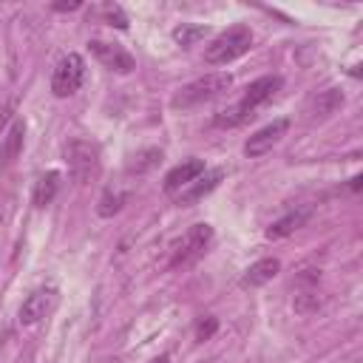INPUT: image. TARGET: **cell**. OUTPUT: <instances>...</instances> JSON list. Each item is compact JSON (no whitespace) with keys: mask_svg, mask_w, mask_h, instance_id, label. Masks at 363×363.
<instances>
[{"mask_svg":"<svg viewBox=\"0 0 363 363\" xmlns=\"http://www.w3.org/2000/svg\"><path fill=\"white\" fill-rule=\"evenodd\" d=\"M204 31H207V28H201V26H179V28L173 31V37H176V43H182V45H193L199 37H204Z\"/></svg>","mask_w":363,"mask_h":363,"instance_id":"18","label":"cell"},{"mask_svg":"<svg viewBox=\"0 0 363 363\" xmlns=\"http://www.w3.org/2000/svg\"><path fill=\"white\" fill-rule=\"evenodd\" d=\"M65 164H68V173H71V179L77 184H88L99 173V150H96V145H91L85 139H71L65 145Z\"/></svg>","mask_w":363,"mask_h":363,"instance_id":"4","label":"cell"},{"mask_svg":"<svg viewBox=\"0 0 363 363\" xmlns=\"http://www.w3.org/2000/svg\"><path fill=\"white\" fill-rule=\"evenodd\" d=\"M309 216H312V207H295V210H289L286 216H281L278 221H272V224L267 227V238H284V235L295 233L298 227L306 224Z\"/></svg>","mask_w":363,"mask_h":363,"instance_id":"13","label":"cell"},{"mask_svg":"<svg viewBox=\"0 0 363 363\" xmlns=\"http://www.w3.org/2000/svg\"><path fill=\"white\" fill-rule=\"evenodd\" d=\"M54 306H57V292H54V289H34V292L23 301V306H20V323H23V326H34V323H40Z\"/></svg>","mask_w":363,"mask_h":363,"instance_id":"10","label":"cell"},{"mask_svg":"<svg viewBox=\"0 0 363 363\" xmlns=\"http://www.w3.org/2000/svg\"><path fill=\"white\" fill-rule=\"evenodd\" d=\"M23 136H26L23 119H14V122L3 130V136H0V162H3V164H9V162L17 159V153L23 150Z\"/></svg>","mask_w":363,"mask_h":363,"instance_id":"12","label":"cell"},{"mask_svg":"<svg viewBox=\"0 0 363 363\" xmlns=\"http://www.w3.org/2000/svg\"><path fill=\"white\" fill-rule=\"evenodd\" d=\"M286 130H289V119H272L269 125H264L261 130H255V133L244 142V153H247L250 159L269 153V150L281 142V136H284Z\"/></svg>","mask_w":363,"mask_h":363,"instance_id":"8","label":"cell"},{"mask_svg":"<svg viewBox=\"0 0 363 363\" xmlns=\"http://www.w3.org/2000/svg\"><path fill=\"white\" fill-rule=\"evenodd\" d=\"M88 51L94 54V60L108 68V71H116V74H130L136 68V60L116 43H105V40H91L88 43Z\"/></svg>","mask_w":363,"mask_h":363,"instance_id":"7","label":"cell"},{"mask_svg":"<svg viewBox=\"0 0 363 363\" xmlns=\"http://www.w3.org/2000/svg\"><path fill=\"white\" fill-rule=\"evenodd\" d=\"M216 332H218V320L213 315L199 318V323H196V340H210Z\"/></svg>","mask_w":363,"mask_h":363,"instance_id":"19","label":"cell"},{"mask_svg":"<svg viewBox=\"0 0 363 363\" xmlns=\"http://www.w3.org/2000/svg\"><path fill=\"white\" fill-rule=\"evenodd\" d=\"M340 105H343V94H340V91H335V88L320 91V94L309 102V116H312V119H326V116L337 113Z\"/></svg>","mask_w":363,"mask_h":363,"instance_id":"15","label":"cell"},{"mask_svg":"<svg viewBox=\"0 0 363 363\" xmlns=\"http://www.w3.org/2000/svg\"><path fill=\"white\" fill-rule=\"evenodd\" d=\"M230 74H221V71H216V74H204V77H199V79H193V82H187L173 99H170V105L176 108V111H190V108H199V105H204V102H210V99H216V96H221L227 88H230Z\"/></svg>","mask_w":363,"mask_h":363,"instance_id":"2","label":"cell"},{"mask_svg":"<svg viewBox=\"0 0 363 363\" xmlns=\"http://www.w3.org/2000/svg\"><path fill=\"white\" fill-rule=\"evenodd\" d=\"M221 179H224V170H221V167H216V170H204V173L196 176L187 187H182V190L176 193V204H179V207H190V204H196L199 199H204L207 193H213V190L218 187Z\"/></svg>","mask_w":363,"mask_h":363,"instance_id":"9","label":"cell"},{"mask_svg":"<svg viewBox=\"0 0 363 363\" xmlns=\"http://www.w3.org/2000/svg\"><path fill=\"white\" fill-rule=\"evenodd\" d=\"M281 85H284V79H281L278 74H267V77L252 79V82L244 88L241 99H238L233 108L216 113V125H218V128H238V125H244V122L252 116L255 108H261L267 99H272V96L281 91Z\"/></svg>","mask_w":363,"mask_h":363,"instance_id":"1","label":"cell"},{"mask_svg":"<svg viewBox=\"0 0 363 363\" xmlns=\"http://www.w3.org/2000/svg\"><path fill=\"white\" fill-rule=\"evenodd\" d=\"M125 199H128L125 193H113V190H108V193L99 199V207H96V210H99V216H102V218H111V216H116V213L122 210Z\"/></svg>","mask_w":363,"mask_h":363,"instance_id":"17","label":"cell"},{"mask_svg":"<svg viewBox=\"0 0 363 363\" xmlns=\"http://www.w3.org/2000/svg\"><path fill=\"white\" fill-rule=\"evenodd\" d=\"M210 241H213V227L210 224H193L176 241V247L170 252V267H190V264H196L207 252Z\"/></svg>","mask_w":363,"mask_h":363,"instance_id":"5","label":"cell"},{"mask_svg":"<svg viewBox=\"0 0 363 363\" xmlns=\"http://www.w3.org/2000/svg\"><path fill=\"white\" fill-rule=\"evenodd\" d=\"M57 190H60V173H57V170L43 173V176L37 179V184H34V193H31L34 207H45V204H51L54 196H57Z\"/></svg>","mask_w":363,"mask_h":363,"instance_id":"16","label":"cell"},{"mask_svg":"<svg viewBox=\"0 0 363 363\" xmlns=\"http://www.w3.org/2000/svg\"><path fill=\"white\" fill-rule=\"evenodd\" d=\"M252 45V31L250 26H233L227 31H221L207 48H204V60L210 65H227L238 57H244Z\"/></svg>","mask_w":363,"mask_h":363,"instance_id":"3","label":"cell"},{"mask_svg":"<svg viewBox=\"0 0 363 363\" xmlns=\"http://www.w3.org/2000/svg\"><path fill=\"white\" fill-rule=\"evenodd\" d=\"M207 167H204V162L201 159H187V162H182V164H176L173 170H167V176H164V193L167 196H176L182 187H187L196 176H201Z\"/></svg>","mask_w":363,"mask_h":363,"instance_id":"11","label":"cell"},{"mask_svg":"<svg viewBox=\"0 0 363 363\" xmlns=\"http://www.w3.org/2000/svg\"><path fill=\"white\" fill-rule=\"evenodd\" d=\"M278 272H281V261H278V258H261V261H255V264L244 272L241 286H250V289L264 286V284H269Z\"/></svg>","mask_w":363,"mask_h":363,"instance_id":"14","label":"cell"},{"mask_svg":"<svg viewBox=\"0 0 363 363\" xmlns=\"http://www.w3.org/2000/svg\"><path fill=\"white\" fill-rule=\"evenodd\" d=\"M102 14H105V20H108L111 26H116V28H128V17H125V11H122L116 3L102 6Z\"/></svg>","mask_w":363,"mask_h":363,"instance_id":"20","label":"cell"},{"mask_svg":"<svg viewBox=\"0 0 363 363\" xmlns=\"http://www.w3.org/2000/svg\"><path fill=\"white\" fill-rule=\"evenodd\" d=\"M360 182H363V176H354L352 179V190H360Z\"/></svg>","mask_w":363,"mask_h":363,"instance_id":"22","label":"cell"},{"mask_svg":"<svg viewBox=\"0 0 363 363\" xmlns=\"http://www.w3.org/2000/svg\"><path fill=\"white\" fill-rule=\"evenodd\" d=\"M82 79H85V60L71 51V54H65V57L54 65V74H51V94L60 96V99H65V96H71V94L79 91Z\"/></svg>","mask_w":363,"mask_h":363,"instance_id":"6","label":"cell"},{"mask_svg":"<svg viewBox=\"0 0 363 363\" xmlns=\"http://www.w3.org/2000/svg\"><path fill=\"white\" fill-rule=\"evenodd\" d=\"M54 9H57V11H77L79 3H54Z\"/></svg>","mask_w":363,"mask_h":363,"instance_id":"21","label":"cell"}]
</instances>
